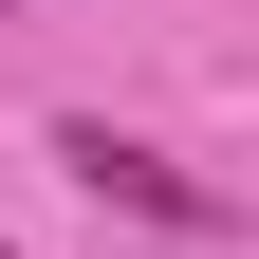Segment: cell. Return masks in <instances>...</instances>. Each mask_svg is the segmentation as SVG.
I'll list each match as a JSON object with an SVG mask.
<instances>
[{"label":"cell","instance_id":"6da1fadb","mask_svg":"<svg viewBox=\"0 0 259 259\" xmlns=\"http://www.w3.org/2000/svg\"><path fill=\"white\" fill-rule=\"evenodd\" d=\"M56 167H74V185H93V204H130V222H167V241H204V222H222V204H204V185H185V167H167V148H130V130H111V111H74V130H56Z\"/></svg>","mask_w":259,"mask_h":259},{"label":"cell","instance_id":"7a4b0ae2","mask_svg":"<svg viewBox=\"0 0 259 259\" xmlns=\"http://www.w3.org/2000/svg\"><path fill=\"white\" fill-rule=\"evenodd\" d=\"M0 259H19V241H0Z\"/></svg>","mask_w":259,"mask_h":259}]
</instances>
